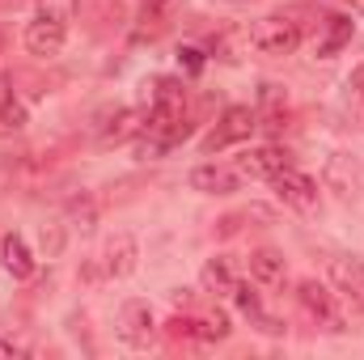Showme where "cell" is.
<instances>
[{
    "label": "cell",
    "mask_w": 364,
    "mask_h": 360,
    "mask_svg": "<svg viewBox=\"0 0 364 360\" xmlns=\"http://www.w3.org/2000/svg\"><path fill=\"white\" fill-rule=\"evenodd\" d=\"M246 268H250V275H255L259 284H284V275H288L284 255H279V250H272V246H263V250H250Z\"/></svg>",
    "instance_id": "cell-14"
},
{
    "label": "cell",
    "mask_w": 364,
    "mask_h": 360,
    "mask_svg": "<svg viewBox=\"0 0 364 360\" xmlns=\"http://www.w3.org/2000/svg\"><path fill=\"white\" fill-rule=\"evenodd\" d=\"M284 166H292V162H288V153L275 149V144H259V149H250V153L237 162V170H242L246 179H267V182H272Z\"/></svg>",
    "instance_id": "cell-9"
},
{
    "label": "cell",
    "mask_w": 364,
    "mask_h": 360,
    "mask_svg": "<svg viewBox=\"0 0 364 360\" xmlns=\"http://www.w3.org/2000/svg\"><path fill=\"white\" fill-rule=\"evenodd\" d=\"M326 271H331V280L339 284V292H343L352 305H360L364 309V263L360 259L335 255V259H326Z\"/></svg>",
    "instance_id": "cell-8"
},
{
    "label": "cell",
    "mask_w": 364,
    "mask_h": 360,
    "mask_svg": "<svg viewBox=\"0 0 364 360\" xmlns=\"http://www.w3.org/2000/svg\"><path fill=\"white\" fill-rule=\"evenodd\" d=\"M250 47L263 51V55H292L301 47V21L272 13V17H259L250 26Z\"/></svg>",
    "instance_id": "cell-1"
},
{
    "label": "cell",
    "mask_w": 364,
    "mask_h": 360,
    "mask_svg": "<svg viewBox=\"0 0 364 360\" xmlns=\"http://www.w3.org/2000/svg\"><path fill=\"white\" fill-rule=\"evenodd\" d=\"M233 4H250V0H233Z\"/></svg>",
    "instance_id": "cell-27"
},
{
    "label": "cell",
    "mask_w": 364,
    "mask_h": 360,
    "mask_svg": "<svg viewBox=\"0 0 364 360\" xmlns=\"http://www.w3.org/2000/svg\"><path fill=\"white\" fill-rule=\"evenodd\" d=\"M64 38H68V26H64L60 13H47V9H43V13L26 26V51L38 55V60L60 55V51H64Z\"/></svg>",
    "instance_id": "cell-4"
},
{
    "label": "cell",
    "mask_w": 364,
    "mask_h": 360,
    "mask_svg": "<svg viewBox=\"0 0 364 360\" xmlns=\"http://www.w3.org/2000/svg\"><path fill=\"white\" fill-rule=\"evenodd\" d=\"M352 34H356V21H352L348 13H335V17H326V38L318 43V55H322V60L339 55V51L352 43Z\"/></svg>",
    "instance_id": "cell-15"
},
{
    "label": "cell",
    "mask_w": 364,
    "mask_h": 360,
    "mask_svg": "<svg viewBox=\"0 0 364 360\" xmlns=\"http://www.w3.org/2000/svg\"><path fill=\"white\" fill-rule=\"evenodd\" d=\"M102 271H106V280H123V275L136 271V242H132L127 233H114V238L106 242V250H102Z\"/></svg>",
    "instance_id": "cell-10"
},
{
    "label": "cell",
    "mask_w": 364,
    "mask_h": 360,
    "mask_svg": "<svg viewBox=\"0 0 364 360\" xmlns=\"http://www.w3.org/2000/svg\"><path fill=\"white\" fill-rule=\"evenodd\" d=\"M272 186H275V195L284 199V208H292L301 216H314L318 212V182L309 179V174H301L296 166H284L272 179Z\"/></svg>",
    "instance_id": "cell-3"
},
{
    "label": "cell",
    "mask_w": 364,
    "mask_h": 360,
    "mask_svg": "<svg viewBox=\"0 0 364 360\" xmlns=\"http://www.w3.org/2000/svg\"><path fill=\"white\" fill-rule=\"evenodd\" d=\"M296 301L305 305V314H309L322 331H331V335H343V331H348V327H343V314H339V301H335V292H331L326 284L301 280V284H296Z\"/></svg>",
    "instance_id": "cell-2"
},
{
    "label": "cell",
    "mask_w": 364,
    "mask_h": 360,
    "mask_svg": "<svg viewBox=\"0 0 364 360\" xmlns=\"http://www.w3.org/2000/svg\"><path fill=\"white\" fill-rule=\"evenodd\" d=\"M0 263H4V271H9L13 280H30L34 268H38L21 233H4V242H0Z\"/></svg>",
    "instance_id": "cell-13"
},
{
    "label": "cell",
    "mask_w": 364,
    "mask_h": 360,
    "mask_svg": "<svg viewBox=\"0 0 364 360\" xmlns=\"http://www.w3.org/2000/svg\"><path fill=\"white\" fill-rule=\"evenodd\" d=\"M229 297L237 301V309H242V314H250V318H255V314H263V301H259V288H255V284H242V280H237V288H233Z\"/></svg>",
    "instance_id": "cell-19"
},
{
    "label": "cell",
    "mask_w": 364,
    "mask_h": 360,
    "mask_svg": "<svg viewBox=\"0 0 364 360\" xmlns=\"http://www.w3.org/2000/svg\"><path fill=\"white\" fill-rule=\"evenodd\" d=\"M140 132H144V115H140V110H119V115L102 127L97 140L110 149V144H123V140H132V136H140Z\"/></svg>",
    "instance_id": "cell-16"
},
{
    "label": "cell",
    "mask_w": 364,
    "mask_h": 360,
    "mask_svg": "<svg viewBox=\"0 0 364 360\" xmlns=\"http://www.w3.org/2000/svg\"><path fill=\"white\" fill-rule=\"evenodd\" d=\"M0 123H4V127H26V106H21L13 93L0 102Z\"/></svg>",
    "instance_id": "cell-20"
},
{
    "label": "cell",
    "mask_w": 364,
    "mask_h": 360,
    "mask_svg": "<svg viewBox=\"0 0 364 360\" xmlns=\"http://www.w3.org/2000/svg\"><path fill=\"white\" fill-rule=\"evenodd\" d=\"M322 182H326V191H335L343 203H356V199H360V186H364V174L348 153H331V157H326V170H322Z\"/></svg>",
    "instance_id": "cell-6"
},
{
    "label": "cell",
    "mask_w": 364,
    "mask_h": 360,
    "mask_svg": "<svg viewBox=\"0 0 364 360\" xmlns=\"http://www.w3.org/2000/svg\"><path fill=\"white\" fill-rule=\"evenodd\" d=\"M68 221H73L81 233H90L93 225H97V203H93L90 195H73V199H68Z\"/></svg>",
    "instance_id": "cell-18"
},
{
    "label": "cell",
    "mask_w": 364,
    "mask_h": 360,
    "mask_svg": "<svg viewBox=\"0 0 364 360\" xmlns=\"http://www.w3.org/2000/svg\"><path fill=\"white\" fill-rule=\"evenodd\" d=\"M43 250H47V259H55V255L64 250V229H60V221L43 225Z\"/></svg>",
    "instance_id": "cell-21"
},
{
    "label": "cell",
    "mask_w": 364,
    "mask_h": 360,
    "mask_svg": "<svg viewBox=\"0 0 364 360\" xmlns=\"http://www.w3.org/2000/svg\"><path fill=\"white\" fill-rule=\"evenodd\" d=\"M255 127H259V115H255L250 106H229V110L220 115V127L208 136V153H216V149H225V144H242V140H250Z\"/></svg>",
    "instance_id": "cell-7"
},
{
    "label": "cell",
    "mask_w": 364,
    "mask_h": 360,
    "mask_svg": "<svg viewBox=\"0 0 364 360\" xmlns=\"http://www.w3.org/2000/svg\"><path fill=\"white\" fill-rule=\"evenodd\" d=\"M195 327H199V318H170V327H166V331H170V335H174V339H195Z\"/></svg>",
    "instance_id": "cell-22"
},
{
    "label": "cell",
    "mask_w": 364,
    "mask_h": 360,
    "mask_svg": "<svg viewBox=\"0 0 364 360\" xmlns=\"http://www.w3.org/2000/svg\"><path fill=\"white\" fill-rule=\"evenodd\" d=\"M237 259H229V255H212L203 271H199V284L208 288V292H216V297H229L233 288H237Z\"/></svg>",
    "instance_id": "cell-11"
},
{
    "label": "cell",
    "mask_w": 364,
    "mask_h": 360,
    "mask_svg": "<svg viewBox=\"0 0 364 360\" xmlns=\"http://www.w3.org/2000/svg\"><path fill=\"white\" fill-rule=\"evenodd\" d=\"M229 314L225 309H212L208 318H199V327H195V339H203V344H220V339H229Z\"/></svg>",
    "instance_id": "cell-17"
},
{
    "label": "cell",
    "mask_w": 364,
    "mask_h": 360,
    "mask_svg": "<svg viewBox=\"0 0 364 360\" xmlns=\"http://www.w3.org/2000/svg\"><path fill=\"white\" fill-rule=\"evenodd\" d=\"M178 64L186 68V73H199V68H203V51H199V47H182Z\"/></svg>",
    "instance_id": "cell-23"
},
{
    "label": "cell",
    "mask_w": 364,
    "mask_h": 360,
    "mask_svg": "<svg viewBox=\"0 0 364 360\" xmlns=\"http://www.w3.org/2000/svg\"><path fill=\"white\" fill-rule=\"evenodd\" d=\"M4 43H9V34H4V26H0V55H4Z\"/></svg>",
    "instance_id": "cell-26"
},
{
    "label": "cell",
    "mask_w": 364,
    "mask_h": 360,
    "mask_svg": "<svg viewBox=\"0 0 364 360\" xmlns=\"http://www.w3.org/2000/svg\"><path fill=\"white\" fill-rule=\"evenodd\" d=\"M191 191H199V195H233L242 179L233 174V170H225V166H195L191 170Z\"/></svg>",
    "instance_id": "cell-12"
},
{
    "label": "cell",
    "mask_w": 364,
    "mask_h": 360,
    "mask_svg": "<svg viewBox=\"0 0 364 360\" xmlns=\"http://www.w3.org/2000/svg\"><path fill=\"white\" fill-rule=\"evenodd\" d=\"M348 90L356 93V97H364V64L356 68V73H352V77H348Z\"/></svg>",
    "instance_id": "cell-25"
},
{
    "label": "cell",
    "mask_w": 364,
    "mask_h": 360,
    "mask_svg": "<svg viewBox=\"0 0 364 360\" xmlns=\"http://www.w3.org/2000/svg\"><path fill=\"white\" fill-rule=\"evenodd\" d=\"M242 221H246V212H242V216H225V221L216 225V233H220V238H233V233L242 229Z\"/></svg>",
    "instance_id": "cell-24"
},
{
    "label": "cell",
    "mask_w": 364,
    "mask_h": 360,
    "mask_svg": "<svg viewBox=\"0 0 364 360\" xmlns=\"http://www.w3.org/2000/svg\"><path fill=\"white\" fill-rule=\"evenodd\" d=\"M119 339L127 344V348H136V352H144L153 339H157V322H153V309H149V301H127L123 305V314H119Z\"/></svg>",
    "instance_id": "cell-5"
}]
</instances>
